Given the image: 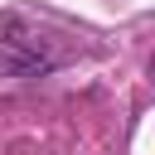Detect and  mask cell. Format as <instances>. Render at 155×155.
I'll use <instances>...</instances> for the list:
<instances>
[{
  "label": "cell",
  "mask_w": 155,
  "mask_h": 155,
  "mask_svg": "<svg viewBox=\"0 0 155 155\" xmlns=\"http://www.w3.org/2000/svg\"><path fill=\"white\" fill-rule=\"evenodd\" d=\"M63 58H68V48H58L39 29H29L24 15L5 19V29H0V78H39V73L58 68Z\"/></svg>",
  "instance_id": "cell-1"
}]
</instances>
